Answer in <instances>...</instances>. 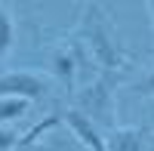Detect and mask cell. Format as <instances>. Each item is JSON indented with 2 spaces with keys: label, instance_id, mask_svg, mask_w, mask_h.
<instances>
[{
  "label": "cell",
  "instance_id": "7",
  "mask_svg": "<svg viewBox=\"0 0 154 151\" xmlns=\"http://www.w3.org/2000/svg\"><path fill=\"white\" fill-rule=\"evenodd\" d=\"M53 71L62 83L74 86V74H77V59L68 53V49H56L53 53Z\"/></svg>",
  "mask_w": 154,
  "mask_h": 151
},
{
  "label": "cell",
  "instance_id": "10",
  "mask_svg": "<svg viewBox=\"0 0 154 151\" xmlns=\"http://www.w3.org/2000/svg\"><path fill=\"white\" fill-rule=\"evenodd\" d=\"M9 148H19V133L0 127V151H9Z\"/></svg>",
  "mask_w": 154,
  "mask_h": 151
},
{
  "label": "cell",
  "instance_id": "13",
  "mask_svg": "<svg viewBox=\"0 0 154 151\" xmlns=\"http://www.w3.org/2000/svg\"><path fill=\"white\" fill-rule=\"evenodd\" d=\"M0 3H3V6H12V0H0Z\"/></svg>",
  "mask_w": 154,
  "mask_h": 151
},
{
  "label": "cell",
  "instance_id": "4",
  "mask_svg": "<svg viewBox=\"0 0 154 151\" xmlns=\"http://www.w3.org/2000/svg\"><path fill=\"white\" fill-rule=\"evenodd\" d=\"M108 148L111 151H145V133L136 130V127H114L108 133Z\"/></svg>",
  "mask_w": 154,
  "mask_h": 151
},
{
  "label": "cell",
  "instance_id": "2",
  "mask_svg": "<svg viewBox=\"0 0 154 151\" xmlns=\"http://www.w3.org/2000/svg\"><path fill=\"white\" fill-rule=\"evenodd\" d=\"M62 117H65V127L71 130V136H74V139L80 142L83 148H93V151H105V148H108V136L99 133L96 120L89 117L86 111H80V108H68Z\"/></svg>",
  "mask_w": 154,
  "mask_h": 151
},
{
  "label": "cell",
  "instance_id": "14",
  "mask_svg": "<svg viewBox=\"0 0 154 151\" xmlns=\"http://www.w3.org/2000/svg\"><path fill=\"white\" fill-rule=\"evenodd\" d=\"M151 123H154V111H151Z\"/></svg>",
  "mask_w": 154,
  "mask_h": 151
},
{
  "label": "cell",
  "instance_id": "6",
  "mask_svg": "<svg viewBox=\"0 0 154 151\" xmlns=\"http://www.w3.org/2000/svg\"><path fill=\"white\" fill-rule=\"evenodd\" d=\"M31 108V99L25 96H0V123H12L28 114Z\"/></svg>",
  "mask_w": 154,
  "mask_h": 151
},
{
  "label": "cell",
  "instance_id": "9",
  "mask_svg": "<svg viewBox=\"0 0 154 151\" xmlns=\"http://www.w3.org/2000/svg\"><path fill=\"white\" fill-rule=\"evenodd\" d=\"M12 40H16V25H12L9 6L0 3V59H3L9 49H12Z\"/></svg>",
  "mask_w": 154,
  "mask_h": 151
},
{
  "label": "cell",
  "instance_id": "3",
  "mask_svg": "<svg viewBox=\"0 0 154 151\" xmlns=\"http://www.w3.org/2000/svg\"><path fill=\"white\" fill-rule=\"evenodd\" d=\"M49 86L43 77H37L31 71H9L0 77V96H25V99H43Z\"/></svg>",
  "mask_w": 154,
  "mask_h": 151
},
{
  "label": "cell",
  "instance_id": "1",
  "mask_svg": "<svg viewBox=\"0 0 154 151\" xmlns=\"http://www.w3.org/2000/svg\"><path fill=\"white\" fill-rule=\"evenodd\" d=\"M77 37L83 40L89 59L96 62L102 71H120L130 62V53L120 40L117 28L105 9L99 3H83L80 9V22H77Z\"/></svg>",
  "mask_w": 154,
  "mask_h": 151
},
{
  "label": "cell",
  "instance_id": "5",
  "mask_svg": "<svg viewBox=\"0 0 154 151\" xmlns=\"http://www.w3.org/2000/svg\"><path fill=\"white\" fill-rule=\"evenodd\" d=\"M83 105L93 111L96 117H102V120H108V114L114 111V105H111V90H108V80H99L96 86H89V93H83ZM89 114V117H93Z\"/></svg>",
  "mask_w": 154,
  "mask_h": 151
},
{
  "label": "cell",
  "instance_id": "12",
  "mask_svg": "<svg viewBox=\"0 0 154 151\" xmlns=\"http://www.w3.org/2000/svg\"><path fill=\"white\" fill-rule=\"evenodd\" d=\"M148 3V12H151V31H154V0H145Z\"/></svg>",
  "mask_w": 154,
  "mask_h": 151
},
{
  "label": "cell",
  "instance_id": "11",
  "mask_svg": "<svg viewBox=\"0 0 154 151\" xmlns=\"http://www.w3.org/2000/svg\"><path fill=\"white\" fill-rule=\"evenodd\" d=\"M133 90H136L139 96H151V99H154V71H148L145 77H142V80H139V83L133 86Z\"/></svg>",
  "mask_w": 154,
  "mask_h": 151
},
{
  "label": "cell",
  "instance_id": "8",
  "mask_svg": "<svg viewBox=\"0 0 154 151\" xmlns=\"http://www.w3.org/2000/svg\"><path fill=\"white\" fill-rule=\"evenodd\" d=\"M59 123H65V117L59 114V111H53V114H46V120H40V123H34V127L25 133V136H19V148H28V145H34L40 136H46L49 130H56Z\"/></svg>",
  "mask_w": 154,
  "mask_h": 151
}]
</instances>
